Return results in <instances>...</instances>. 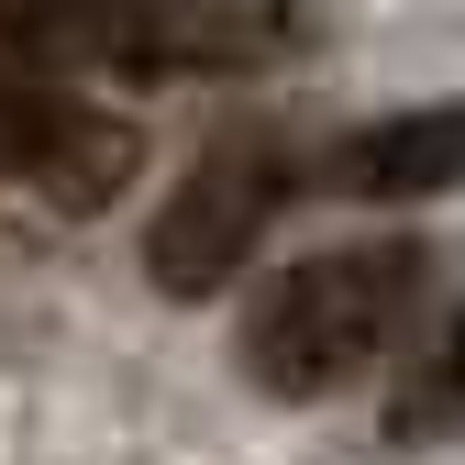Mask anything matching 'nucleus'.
Masks as SVG:
<instances>
[{
	"label": "nucleus",
	"mask_w": 465,
	"mask_h": 465,
	"mask_svg": "<svg viewBox=\"0 0 465 465\" xmlns=\"http://www.w3.org/2000/svg\"><path fill=\"white\" fill-rule=\"evenodd\" d=\"M443 432H465V311H443L388 388V443H443Z\"/></svg>",
	"instance_id": "nucleus-6"
},
{
	"label": "nucleus",
	"mask_w": 465,
	"mask_h": 465,
	"mask_svg": "<svg viewBox=\"0 0 465 465\" xmlns=\"http://www.w3.org/2000/svg\"><path fill=\"white\" fill-rule=\"evenodd\" d=\"M277 211H288V155L266 134H222V144H200L189 178L166 189V211L144 232V277L166 300H222V288L244 277V255L266 244Z\"/></svg>",
	"instance_id": "nucleus-3"
},
{
	"label": "nucleus",
	"mask_w": 465,
	"mask_h": 465,
	"mask_svg": "<svg viewBox=\"0 0 465 465\" xmlns=\"http://www.w3.org/2000/svg\"><path fill=\"white\" fill-rule=\"evenodd\" d=\"M421 288H432V244H332V255L277 266L244 322V377L266 399H332L355 366L399 343Z\"/></svg>",
	"instance_id": "nucleus-1"
},
{
	"label": "nucleus",
	"mask_w": 465,
	"mask_h": 465,
	"mask_svg": "<svg viewBox=\"0 0 465 465\" xmlns=\"http://www.w3.org/2000/svg\"><path fill=\"white\" fill-rule=\"evenodd\" d=\"M322 34H332V0H100L89 12V67L255 78V67H300Z\"/></svg>",
	"instance_id": "nucleus-2"
},
{
	"label": "nucleus",
	"mask_w": 465,
	"mask_h": 465,
	"mask_svg": "<svg viewBox=\"0 0 465 465\" xmlns=\"http://www.w3.org/2000/svg\"><path fill=\"white\" fill-rule=\"evenodd\" d=\"M332 189L343 200H377V211L465 189V100H421V111H388V123L343 134L332 144Z\"/></svg>",
	"instance_id": "nucleus-5"
},
{
	"label": "nucleus",
	"mask_w": 465,
	"mask_h": 465,
	"mask_svg": "<svg viewBox=\"0 0 465 465\" xmlns=\"http://www.w3.org/2000/svg\"><path fill=\"white\" fill-rule=\"evenodd\" d=\"M134 166H144V144L123 111L45 89V78H0V178H23L55 211H111L134 189Z\"/></svg>",
	"instance_id": "nucleus-4"
}]
</instances>
